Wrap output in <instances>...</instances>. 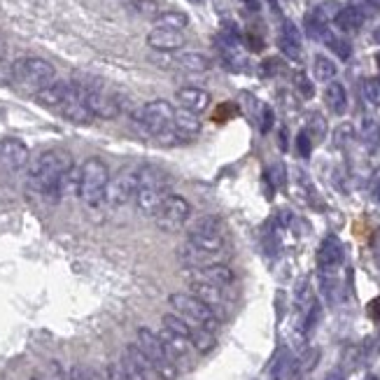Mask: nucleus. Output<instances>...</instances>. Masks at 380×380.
I'll use <instances>...</instances> for the list:
<instances>
[{"instance_id":"obj_1","label":"nucleus","mask_w":380,"mask_h":380,"mask_svg":"<svg viewBox=\"0 0 380 380\" xmlns=\"http://www.w3.org/2000/svg\"><path fill=\"white\" fill-rule=\"evenodd\" d=\"M72 157L63 150H47L42 155H38L33 161L26 166V180L29 187L35 189L38 194H42L45 198L58 201V180L72 168Z\"/></svg>"},{"instance_id":"obj_2","label":"nucleus","mask_w":380,"mask_h":380,"mask_svg":"<svg viewBox=\"0 0 380 380\" xmlns=\"http://www.w3.org/2000/svg\"><path fill=\"white\" fill-rule=\"evenodd\" d=\"M168 194H171L168 173L161 171L159 166H152V164L140 166L138 189H136V198H133V203H136L140 215L155 217Z\"/></svg>"},{"instance_id":"obj_3","label":"nucleus","mask_w":380,"mask_h":380,"mask_svg":"<svg viewBox=\"0 0 380 380\" xmlns=\"http://www.w3.org/2000/svg\"><path fill=\"white\" fill-rule=\"evenodd\" d=\"M110 182V171L105 161L91 157L79 166V191L77 196L82 198L84 205L89 208H98L105 203V191H108Z\"/></svg>"},{"instance_id":"obj_4","label":"nucleus","mask_w":380,"mask_h":380,"mask_svg":"<svg viewBox=\"0 0 380 380\" xmlns=\"http://www.w3.org/2000/svg\"><path fill=\"white\" fill-rule=\"evenodd\" d=\"M136 345L140 348V352L150 359L152 369L157 371L159 378L161 380H175L177 378V364L171 359L168 350H166V345L161 341V336L155 334V331L148 329V326H140Z\"/></svg>"},{"instance_id":"obj_5","label":"nucleus","mask_w":380,"mask_h":380,"mask_svg":"<svg viewBox=\"0 0 380 380\" xmlns=\"http://www.w3.org/2000/svg\"><path fill=\"white\" fill-rule=\"evenodd\" d=\"M54 77H56L54 65L40 56H24L12 63V79L22 84L24 89L40 91L42 86L54 82Z\"/></svg>"},{"instance_id":"obj_6","label":"nucleus","mask_w":380,"mask_h":380,"mask_svg":"<svg viewBox=\"0 0 380 380\" xmlns=\"http://www.w3.org/2000/svg\"><path fill=\"white\" fill-rule=\"evenodd\" d=\"M168 303H171V308L175 310V315L184 317L187 322H194L198 326H203V329H208L210 334H215V331H217V326H219L217 312L212 308H208L203 301H198L196 296L180 294V292H175V294L168 296Z\"/></svg>"},{"instance_id":"obj_7","label":"nucleus","mask_w":380,"mask_h":380,"mask_svg":"<svg viewBox=\"0 0 380 380\" xmlns=\"http://www.w3.org/2000/svg\"><path fill=\"white\" fill-rule=\"evenodd\" d=\"M173 115H175V108L168 101H152L133 112V122L148 136L157 138L159 133L173 129Z\"/></svg>"},{"instance_id":"obj_8","label":"nucleus","mask_w":380,"mask_h":380,"mask_svg":"<svg viewBox=\"0 0 380 380\" xmlns=\"http://www.w3.org/2000/svg\"><path fill=\"white\" fill-rule=\"evenodd\" d=\"M138 173H140V166H126V168L119 171L115 177H110L108 191H105V203H108L110 208L119 210L136 198Z\"/></svg>"},{"instance_id":"obj_9","label":"nucleus","mask_w":380,"mask_h":380,"mask_svg":"<svg viewBox=\"0 0 380 380\" xmlns=\"http://www.w3.org/2000/svg\"><path fill=\"white\" fill-rule=\"evenodd\" d=\"M164 329H168L177 336H184L187 341L194 345L196 352H210L215 348V334H210L208 329H203V326H198L194 322H187L184 317L175 315V312L164 315Z\"/></svg>"},{"instance_id":"obj_10","label":"nucleus","mask_w":380,"mask_h":380,"mask_svg":"<svg viewBox=\"0 0 380 380\" xmlns=\"http://www.w3.org/2000/svg\"><path fill=\"white\" fill-rule=\"evenodd\" d=\"M191 215V205L184 196L180 194H168L166 201L161 203V208L155 215L157 226L166 233H177L187 224V219Z\"/></svg>"},{"instance_id":"obj_11","label":"nucleus","mask_w":380,"mask_h":380,"mask_svg":"<svg viewBox=\"0 0 380 380\" xmlns=\"http://www.w3.org/2000/svg\"><path fill=\"white\" fill-rule=\"evenodd\" d=\"M84 86V93H82V101L84 105L89 108V112L93 115V119H115L119 117V112H122V108H119L117 98L115 96H108L101 86Z\"/></svg>"},{"instance_id":"obj_12","label":"nucleus","mask_w":380,"mask_h":380,"mask_svg":"<svg viewBox=\"0 0 380 380\" xmlns=\"http://www.w3.org/2000/svg\"><path fill=\"white\" fill-rule=\"evenodd\" d=\"M79 96V84L75 82H52L42 86L40 91H35V101L45 108H58L61 110L65 103Z\"/></svg>"},{"instance_id":"obj_13","label":"nucleus","mask_w":380,"mask_h":380,"mask_svg":"<svg viewBox=\"0 0 380 380\" xmlns=\"http://www.w3.org/2000/svg\"><path fill=\"white\" fill-rule=\"evenodd\" d=\"M184 278H189V283H208L224 290L229 287V285H233L236 273L224 264H208V266H198V269L184 271Z\"/></svg>"},{"instance_id":"obj_14","label":"nucleus","mask_w":380,"mask_h":380,"mask_svg":"<svg viewBox=\"0 0 380 380\" xmlns=\"http://www.w3.org/2000/svg\"><path fill=\"white\" fill-rule=\"evenodd\" d=\"M122 362H124V369H126V373H129L131 380H161L157 376V371L152 369L150 359L140 352V348L136 343L126 345V352H124Z\"/></svg>"},{"instance_id":"obj_15","label":"nucleus","mask_w":380,"mask_h":380,"mask_svg":"<svg viewBox=\"0 0 380 380\" xmlns=\"http://www.w3.org/2000/svg\"><path fill=\"white\" fill-rule=\"evenodd\" d=\"M345 250L338 236H326L317 248V269L319 273H336L338 266L343 264Z\"/></svg>"},{"instance_id":"obj_16","label":"nucleus","mask_w":380,"mask_h":380,"mask_svg":"<svg viewBox=\"0 0 380 380\" xmlns=\"http://www.w3.org/2000/svg\"><path fill=\"white\" fill-rule=\"evenodd\" d=\"M278 47L285 56L292 58V61H301V56H303L301 31H299L296 24L290 22V19L283 22V29H280V35H278Z\"/></svg>"},{"instance_id":"obj_17","label":"nucleus","mask_w":380,"mask_h":380,"mask_svg":"<svg viewBox=\"0 0 380 380\" xmlns=\"http://www.w3.org/2000/svg\"><path fill=\"white\" fill-rule=\"evenodd\" d=\"M0 159L12 171H19L29 166V148L19 138H5L0 140Z\"/></svg>"},{"instance_id":"obj_18","label":"nucleus","mask_w":380,"mask_h":380,"mask_svg":"<svg viewBox=\"0 0 380 380\" xmlns=\"http://www.w3.org/2000/svg\"><path fill=\"white\" fill-rule=\"evenodd\" d=\"M175 101L180 103L182 110L201 115V112L208 110V105H210V93L205 89H198V86H184V89H177Z\"/></svg>"},{"instance_id":"obj_19","label":"nucleus","mask_w":380,"mask_h":380,"mask_svg":"<svg viewBox=\"0 0 380 380\" xmlns=\"http://www.w3.org/2000/svg\"><path fill=\"white\" fill-rule=\"evenodd\" d=\"M148 45L157 52H177L187 45L182 31H166V29H152L148 35Z\"/></svg>"},{"instance_id":"obj_20","label":"nucleus","mask_w":380,"mask_h":380,"mask_svg":"<svg viewBox=\"0 0 380 380\" xmlns=\"http://www.w3.org/2000/svg\"><path fill=\"white\" fill-rule=\"evenodd\" d=\"M189 287L194 294L191 296H196L198 301H203L208 308L212 310H222V306L226 303V296H224V290L222 287H217V285H208V283H189Z\"/></svg>"},{"instance_id":"obj_21","label":"nucleus","mask_w":380,"mask_h":380,"mask_svg":"<svg viewBox=\"0 0 380 380\" xmlns=\"http://www.w3.org/2000/svg\"><path fill=\"white\" fill-rule=\"evenodd\" d=\"M161 341H164V345H166V350H168V355H171V359L173 362H187V359L191 357V352H194V345H191L189 341H187L184 336H177V334H173V331H168V329H161Z\"/></svg>"},{"instance_id":"obj_22","label":"nucleus","mask_w":380,"mask_h":380,"mask_svg":"<svg viewBox=\"0 0 380 380\" xmlns=\"http://www.w3.org/2000/svg\"><path fill=\"white\" fill-rule=\"evenodd\" d=\"M334 24H336V29L343 33H357L364 26V12L355 8V5H345V8L336 12Z\"/></svg>"},{"instance_id":"obj_23","label":"nucleus","mask_w":380,"mask_h":380,"mask_svg":"<svg viewBox=\"0 0 380 380\" xmlns=\"http://www.w3.org/2000/svg\"><path fill=\"white\" fill-rule=\"evenodd\" d=\"M82 93H84V86L79 84V96L77 98H72V101H68L61 108V115L68 119V122H72V124H91L93 122V115L89 112V108L84 105V101H82Z\"/></svg>"},{"instance_id":"obj_24","label":"nucleus","mask_w":380,"mask_h":380,"mask_svg":"<svg viewBox=\"0 0 380 380\" xmlns=\"http://www.w3.org/2000/svg\"><path fill=\"white\" fill-rule=\"evenodd\" d=\"M173 129L182 133L184 138H191L196 136V133H201V119H198V115H194V112L180 108L175 110V115H173Z\"/></svg>"},{"instance_id":"obj_25","label":"nucleus","mask_w":380,"mask_h":380,"mask_svg":"<svg viewBox=\"0 0 380 380\" xmlns=\"http://www.w3.org/2000/svg\"><path fill=\"white\" fill-rule=\"evenodd\" d=\"M324 103L329 105V110L334 115H343L348 110V93L341 82H329V86L324 89Z\"/></svg>"},{"instance_id":"obj_26","label":"nucleus","mask_w":380,"mask_h":380,"mask_svg":"<svg viewBox=\"0 0 380 380\" xmlns=\"http://www.w3.org/2000/svg\"><path fill=\"white\" fill-rule=\"evenodd\" d=\"M306 33H308L312 40H324V35L329 33V17L319 8L310 10L308 15H306Z\"/></svg>"},{"instance_id":"obj_27","label":"nucleus","mask_w":380,"mask_h":380,"mask_svg":"<svg viewBox=\"0 0 380 380\" xmlns=\"http://www.w3.org/2000/svg\"><path fill=\"white\" fill-rule=\"evenodd\" d=\"M175 63L187 72H205L210 70V58L198 52H180L175 56Z\"/></svg>"},{"instance_id":"obj_28","label":"nucleus","mask_w":380,"mask_h":380,"mask_svg":"<svg viewBox=\"0 0 380 380\" xmlns=\"http://www.w3.org/2000/svg\"><path fill=\"white\" fill-rule=\"evenodd\" d=\"M187 24H189V17L177 10H166L155 19V29H166V31H184Z\"/></svg>"},{"instance_id":"obj_29","label":"nucleus","mask_w":380,"mask_h":380,"mask_svg":"<svg viewBox=\"0 0 380 380\" xmlns=\"http://www.w3.org/2000/svg\"><path fill=\"white\" fill-rule=\"evenodd\" d=\"M319 292L331 306L341 301V283H338L336 273H319Z\"/></svg>"},{"instance_id":"obj_30","label":"nucleus","mask_w":380,"mask_h":380,"mask_svg":"<svg viewBox=\"0 0 380 380\" xmlns=\"http://www.w3.org/2000/svg\"><path fill=\"white\" fill-rule=\"evenodd\" d=\"M359 136H362V143L369 150H378L380 148V124L373 117H364L362 126H359Z\"/></svg>"},{"instance_id":"obj_31","label":"nucleus","mask_w":380,"mask_h":380,"mask_svg":"<svg viewBox=\"0 0 380 380\" xmlns=\"http://www.w3.org/2000/svg\"><path fill=\"white\" fill-rule=\"evenodd\" d=\"M312 72H315V79L317 82H334V77H336V72H338V68H336V63L331 61V58H326V56H322V54H317L315 56V61H312Z\"/></svg>"},{"instance_id":"obj_32","label":"nucleus","mask_w":380,"mask_h":380,"mask_svg":"<svg viewBox=\"0 0 380 380\" xmlns=\"http://www.w3.org/2000/svg\"><path fill=\"white\" fill-rule=\"evenodd\" d=\"M208 233H222V222H219V217L205 215V217L198 219L196 224L189 226V236H208Z\"/></svg>"},{"instance_id":"obj_33","label":"nucleus","mask_w":380,"mask_h":380,"mask_svg":"<svg viewBox=\"0 0 380 380\" xmlns=\"http://www.w3.org/2000/svg\"><path fill=\"white\" fill-rule=\"evenodd\" d=\"M126 8H129L133 15L145 17V19H157L161 15V5H159L157 0H129Z\"/></svg>"},{"instance_id":"obj_34","label":"nucleus","mask_w":380,"mask_h":380,"mask_svg":"<svg viewBox=\"0 0 380 380\" xmlns=\"http://www.w3.org/2000/svg\"><path fill=\"white\" fill-rule=\"evenodd\" d=\"M319 362V350H308V352H303L301 357L296 359L294 364H292V378H301L303 373H308L312 371V366H315Z\"/></svg>"},{"instance_id":"obj_35","label":"nucleus","mask_w":380,"mask_h":380,"mask_svg":"<svg viewBox=\"0 0 380 380\" xmlns=\"http://www.w3.org/2000/svg\"><path fill=\"white\" fill-rule=\"evenodd\" d=\"M266 182H269L273 189H283L285 182H287V168H285L283 161H276L269 166V171H266Z\"/></svg>"},{"instance_id":"obj_36","label":"nucleus","mask_w":380,"mask_h":380,"mask_svg":"<svg viewBox=\"0 0 380 380\" xmlns=\"http://www.w3.org/2000/svg\"><path fill=\"white\" fill-rule=\"evenodd\" d=\"M306 133L310 136V140H322L326 136V122L324 117L319 115V112H312V115L308 117V124H306Z\"/></svg>"},{"instance_id":"obj_37","label":"nucleus","mask_w":380,"mask_h":380,"mask_svg":"<svg viewBox=\"0 0 380 380\" xmlns=\"http://www.w3.org/2000/svg\"><path fill=\"white\" fill-rule=\"evenodd\" d=\"M322 42H326V47H329L331 52H336V54L341 56V58H350V52H352V49H350V45L345 42L343 38H336V35H334V33H331V31L326 33Z\"/></svg>"},{"instance_id":"obj_38","label":"nucleus","mask_w":380,"mask_h":380,"mask_svg":"<svg viewBox=\"0 0 380 380\" xmlns=\"http://www.w3.org/2000/svg\"><path fill=\"white\" fill-rule=\"evenodd\" d=\"M290 371V355H287V350H280L278 352V357H276V362H273V369H271V380H283L285 373Z\"/></svg>"},{"instance_id":"obj_39","label":"nucleus","mask_w":380,"mask_h":380,"mask_svg":"<svg viewBox=\"0 0 380 380\" xmlns=\"http://www.w3.org/2000/svg\"><path fill=\"white\" fill-rule=\"evenodd\" d=\"M364 98L371 105L380 108V79H366L364 82Z\"/></svg>"},{"instance_id":"obj_40","label":"nucleus","mask_w":380,"mask_h":380,"mask_svg":"<svg viewBox=\"0 0 380 380\" xmlns=\"http://www.w3.org/2000/svg\"><path fill=\"white\" fill-rule=\"evenodd\" d=\"M296 152H299V157H301V159H308L312 155V140L306 131H301L296 136Z\"/></svg>"},{"instance_id":"obj_41","label":"nucleus","mask_w":380,"mask_h":380,"mask_svg":"<svg viewBox=\"0 0 380 380\" xmlns=\"http://www.w3.org/2000/svg\"><path fill=\"white\" fill-rule=\"evenodd\" d=\"M352 138H355V129H352L350 124H341L336 129V145H338V148H345V145H350Z\"/></svg>"},{"instance_id":"obj_42","label":"nucleus","mask_w":380,"mask_h":380,"mask_svg":"<svg viewBox=\"0 0 380 380\" xmlns=\"http://www.w3.org/2000/svg\"><path fill=\"white\" fill-rule=\"evenodd\" d=\"M108 380H131L129 373L124 369V362L119 359V362H112L108 366Z\"/></svg>"},{"instance_id":"obj_43","label":"nucleus","mask_w":380,"mask_h":380,"mask_svg":"<svg viewBox=\"0 0 380 380\" xmlns=\"http://www.w3.org/2000/svg\"><path fill=\"white\" fill-rule=\"evenodd\" d=\"M296 89L301 91L306 98H312V93H315V89H312V84L308 82V77H306L303 72H299L296 75Z\"/></svg>"},{"instance_id":"obj_44","label":"nucleus","mask_w":380,"mask_h":380,"mask_svg":"<svg viewBox=\"0 0 380 380\" xmlns=\"http://www.w3.org/2000/svg\"><path fill=\"white\" fill-rule=\"evenodd\" d=\"M273 110L269 108V105H262V124H259V129H262V133H269L271 126H273Z\"/></svg>"},{"instance_id":"obj_45","label":"nucleus","mask_w":380,"mask_h":380,"mask_svg":"<svg viewBox=\"0 0 380 380\" xmlns=\"http://www.w3.org/2000/svg\"><path fill=\"white\" fill-rule=\"evenodd\" d=\"M68 380H89V369H84V366L75 364L68 373Z\"/></svg>"},{"instance_id":"obj_46","label":"nucleus","mask_w":380,"mask_h":380,"mask_svg":"<svg viewBox=\"0 0 380 380\" xmlns=\"http://www.w3.org/2000/svg\"><path fill=\"white\" fill-rule=\"evenodd\" d=\"M366 310H369V317L373 319V322H380V296L373 299V301L366 306Z\"/></svg>"},{"instance_id":"obj_47","label":"nucleus","mask_w":380,"mask_h":380,"mask_svg":"<svg viewBox=\"0 0 380 380\" xmlns=\"http://www.w3.org/2000/svg\"><path fill=\"white\" fill-rule=\"evenodd\" d=\"M89 380H108V369H98V366H93L89 369Z\"/></svg>"},{"instance_id":"obj_48","label":"nucleus","mask_w":380,"mask_h":380,"mask_svg":"<svg viewBox=\"0 0 380 380\" xmlns=\"http://www.w3.org/2000/svg\"><path fill=\"white\" fill-rule=\"evenodd\" d=\"M324 380H345V376H343V371H341V369H334V371L326 373V378H324Z\"/></svg>"},{"instance_id":"obj_49","label":"nucleus","mask_w":380,"mask_h":380,"mask_svg":"<svg viewBox=\"0 0 380 380\" xmlns=\"http://www.w3.org/2000/svg\"><path fill=\"white\" fill-rule=\"evenodd\" d=\"M373 196H376V201L380 203V175L373 180Z\"/></svg>"},{"instance_id":"obj_50","label":"nucleus","mask_w":380,"mask_h":380,"mask_svg":"<svg viewBox=\"0 0 380 380\" xmlns=\"http://www.w3.org/2000/svg\"><path fill=\"white\" fill-rule=\"evenodd\" d=\"M5 52H8V47H5V40L0 38V61L5 58Z\"/></svg>"},{"instance_id":"obj_51","label":"nucleus","mask_w":380,"mask_h":380,"mask_svg":"<svg viewBox=\"0 0 380 380\" xmlns=\"http://www.w3.org/2000/svg\"><path fill=\"white\" fill-rule=\"evenodd\" d=\"M245 3H248V8H250V10H259V3H257V0H245Z\"/></svg>"},{"instance_id":"obj_52","label":"nucleus","mask_w":380,"mask_h":380,"mask_svg":"<svg viewBox=\"0 0 380 380\" xmlns=\"http://www.w3.org/2000/svg\"><path fill=\"white\" fill-rule=\"evenodd\" d=\"M366 3H369L373 10H380V0H366Z\"/></svg>"},{"instance_id":"obj_53","label":"nucleus","mask_w":380,"mask_h":380,"mask_svg":"<svg viewBox=\"0 0 380 380\" xmlns=\"http://www.w3.org/2000/svg\"><path fill=\"white\" fill-rule=\"evenodd\" d=\"M189 3H194V5H201V3H203V0H189Z\"/></svg>"},{"instance_id":"obj_54","label":"nucleus","mask_w":380,"mask_h":380,"mask_svg":"<svg viewBox=\"0 0 380 380\" xmlns=\"http://www.w3.org/2000/svg\"><path fill=\"white\" fill-rule=\"evenodd\" d=\"M376 61H378V68H380V52H378V54H376Z\"/></svg>"},{"instance_id":"obj_55","label":"nucleus","mask_w":380,"mask_h":380,"mask_svg":"<svg viewBox=\"0 0 380 380\" xmlns=\"http://www.w3.org/2000/svg\"><path fill=\"white\" fill-rule=\"evenodd\" d=\"M31 380H45V378H42V376H33Z\"/></svg>"},{"instance_id":"obj_56","label":"nucleus","mask_w":380,"mask_h":380,"mask_svg":"<svg viewBox=\"0 0 380 380\" xmlns=\"http://www.w3.org/2000/svg\"><path fill=\"white\" fill-rule=\"evenodd\" d=\"M366 380H378L376 376H369V378H366Z\"/></svg>"}]
</instances>
